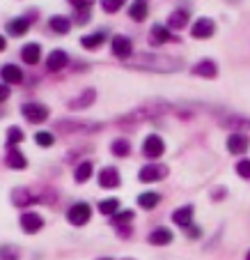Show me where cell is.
Here are the masks:
<instances>
[{
  "label": "cell",
  "instance_id": "33",
  "mask_svg": "<svg viewBox=\"0 0 250 260\" xmlns=\"http://www.w3.org/2000/svg\"><path fill=\"white\" fill-rule=\"evenodd\" d=\"M34 141H37V145H41V147H51L55 138H53V134H51V132H37Z\"/></svg>",
  "mask_w": 250,
  "mask_h": 260
},
{
  "label": "cell",
  "instance_id": "27",
  "mask_svg": "<svg viewBox=\"0 0 250 260\" xmlns=\"http://www.w3.org/2000/svg\"><path fill=\"white\" fill-rule=\"evenodd\" d=\"M12 201H14V205L23 207V205H30V203L34 201V196L28 191V189H14V193H12Z\"/></svg>",
  "mask_w": 250,
  "mask_h": 260
},
{
  "label": "cell",
  "instance_id": "5",
  "mask_svg": "<svg viewBox=\"0 0 250 260\" xmlns=\"http://www.w3.org/2000/svg\"><path fill=\"white\" fill-rule=\"evenodd\" d=\"M21 228H23V233H28V235L39 233L41 228H44V219H41L37 212H25V214L21 216Z\"/></svg>",
  "mask_w": 250,
  "mask_h": 260
},
{
  "label": "cell",
  "instance_id": "38",
  "mask_svg": "<svg viewBox=\"0 0 250 260\" xmlns=\"http://www.w3.org/2000/svg\"><path fill=\"white\" fill-rule=\"evenodd\" d=\"M69 3L74 5V10H90L94 0H69Z\"/></svg>",
  "mask_w": 250,
  "mask_h": 260
},
{
  "label": "cell",
  "instance_id": "29",
  "mask_svg": "<svg viewBox=\"0 0 250 260\" xmlns=\"http://www.w3.org/2000/svg\"><path fill=\"white\" fill-rule=\"evenodd\" d=\"M117 210H119L117 198H106V201L99 203V212H101V214H115Z\"/></svg>",
  "mask_w": 250,
  "mask_h": 260
},
{
  "label": "cell",
  "instance_id": "7",
  "mask_svg": "<svg viewBox=\"0 0 250 260\" xmlns=\"http://www.w3.org/2000/svg\"><path fill=\"white\" fill-rule=\"evenodd\" d=\"M113 55L119 60H129L133 55V44L129 37H122V35H117L113 40Z\"/></svg>",
  "mask_w": 250,
  "mask_h": 260
},
{
  "label": "cell",
  "instance_id": "42",
  "mask_svg": "<svg viewBox=\"0 0 250 260\" xmlns=\"http://www.w3.org/2000/svg\"><path fill=\"white\" fill-rule=\"evenodd\" d=\"M245 260H250V251H248V253H245Z\"/></svg>",
  "mask_w": 250,
  "mask_h": 260
},
{
  "label": "cell",
  "instance_id": "3",
  "mask_svg": "<svg viewBox=\"0 0 250 260\" xmlns=\"http://www.w3.org/2000/svg\"><path fill=\"white\" fill-rule=\"evenodd\" d=\"M90 216H92V210H90L88 203H76L71 210H69L67 219L69 223H74V226H83V223H88Z\"/></svg>",
  "mask_w": 250,
  "mask_h": 260
},
{
  "label": "cell",
  "instance_id": "10",
  "mask_svg": "<svg viewBox=\"0 0 250 260\" xmlns=\"http://www.w3.org/2000/svg\"><path fill=\"white\" fill-rule=\"evenodd\" d=\"M225 145H227V152L230 154H243L245 150H248V138H245L243 134H230Z\"/></svg>",
  "mask_w": 250,
  "mask_h": 260
},
{
  "label": "cell",
  "instance_id": "34",
  "mask_svg": "<svg viewBox=\"0 0 250 260\" xmlns=\"http://www.w3.org/2000/svg\"><path fill=\"white\" fill-rule=\"evenodd\" d=\"M0 260H19L16 246H0Z\"/></svg>",
  "mask_w": 250,
  "mask_h": 260
},
{
  "label": "cell",
  "instance_id": "20",
  "mask_svg": "<svg viewBox=\"0 0 250 260\" xmlns=\"http://www.w3.org/2000/svg\"><path fill=\"white\" fill-rule=\"evenodd\" d=\"M21 58H23L28 64H37V62H39V58H41L39 44H28V46H23V51H21Z\"/></svg>",
  "mask_w": 250,
  "mask_h": 260
},
{
  "label": "cell",
  "instance_id": "2",
  "mask_svg": "<svg viewBox=\"0 0 250 260\" xmlns=\"http://www.w3.org/2000/svg\"><path fill=\"white\" fill-rule=\"evenodd\" d=\"M23 115H25V120L28 122H34V124H39V122H44L46 118H49V108L44 106V104H34V102H30V104H23Z\"/></svg>",
  "mask_w": 250,
  "mask_h": 260
},
{
  "label": "cell",
  "instance_id": "32",
  "mask_svg": "<svg viewBox=\"0 0 250 260\" xmlns=\"http://www.w3.org/2000/svg\"><path fill=\"white\" fill-rule=\"evenodd\" d=\"M124 3L127 0H101V10L106 14H115V12H119L124 7Z\"/></svg>",
  "mask_w": 250,
  "mask_h": 260
},
{
  "label": "cell",
  "instance_id": "31",
  "mask_svg": "<svg viewBox=\"0 0 250 260\" xmlns=\"http://www.w3.org/2000/svg\"><path fill=\"white\" fill-rule=\"evenodd\" d=\"M129 221H133V212H131V210H127V212H115V214H113V223H115L117 228L129 226Z\"/></svg>",
  "mask_w": 250,
  "mask_h": 260
},
{
  "label": "cell",
  "instance_id": "35",
  "mask_svg": "<svg viewBox=\"0 0 250 260\" xmlns=\"http://www.w3.org/2000/svg\"><path fill=\"white\" fill-rule=\"evenodd\" d=\"M23 141V132H21L19 127H12L10 132H7V147L10 145H16V143Z\"/></svg>",
  "mask_w": 250,
  "mask_h": 260
},
{
  "label": "cell",
  "instance_id": "37",
  "mask_svg": "<svg viewBox=\"0 0 250 260\" xmlns=\"http://www.w3.org/2000/svg\"><path fill=\"white\" fill-rule=\"evenodd\" d=\"M76 23H90V10H76Z\"/></svg>",
  "mask_w": 250,
  "mask_h": 260
},
{
  "label": "cell",
  "instance_id": "4",
  "mask_svg": "<svg viewBox=\"0 0 250 260\" xmlns=\"http://www.w3.org/2000/svg\"><path fill=\"white\" fill-rule=\"evenodd\" d=\"M142 150H145V154H147L149 159H158L163 152H165V143H163L161 136L152 134V136L145 138V145H142Z\"/></svg>",
  "mask_w": 250,
  "mask_h": 260
},
{
  "label": "cell",
  "instance_id": "18",
  "mask_svg": "<svg viewBox=\"0 0 250 260\" xmlns=\"http://www.w3.org/2000/svg\"><path fill=\"white\" fill-rule=\"evenodd\" d=\"M149 14V7L145 0H136L131 7H129V16H131L133 21H145Z\"/></svg>",
  "mask_w": 250,
  "mask_h": 260
},
{
  "label": "cell",
  "instance_id": "13",
  "mask_svg": "<svg viewBox=\"0 0 250 260\" xmlns=\"http://www.w3.org/2000/svg\"><path fill=\"white\" fill-rule=\"evenodd\" d=\"M172 221H175L177 226L188 228L193 221V205H184V207H179V210H175L172 212Z\"/></svg>",
  "mask_w": 250,
  "mask_h": 260
},
{
  "label": "cell",
  "instance_id": "23",
  "mask_svg": "<svg viewBox=\"0 0 250 260\" xmlns=\"http://www.w3.org/2000/svg\"><path fill=\"white\" fill-rule=\"evenodd\" d=\"M103 42H106V35L103 32H92V35H85L83 40H80V44H83V49L92 51V49H99Z\"/></svg>",
  "mask_w": 250,
  "mask_h": 260
},
{
  "label": "cell",
  "instance_id": "15",
  "mask_svg": "<svg viewBox=\"0 0 250 260\" xmlns=\"http://www.w3.org/2000/svg\"><path fill=\"white\" fill-rule=\"evenodd\" d=\"M149 37H152L149 42H152L154 46L165 44V42H170V40H177V37H172V32L165 28V25H154L152 32H149Z\"/></svg>",
  "mask_w": 250,
  "mask_h": 260
},
{
  "label": "cell",
  "instance_id": "12",
  "mask_svg": "<svg viewBox=\"0 0 250 260\" xmlns=\"http://www.w3.org/2000/svg\"><path fill=\"white\" fill-rule=\"evenodd\" d=\"M193 74H195V76H202V79H214V76L218 74V67H216L214 60L204 58V60H200V62L193 67Z\"/></svg>",
  "mask_w": 250,
  "mask_h": 260
},
{
  "label": "cell",
  "instance_id": "16",
  "mask_svg": "<svg viewBox=\"0 0 250 260\" xmlns=\"http://www.w3.org/2000/svg\"><path fill=\"white\" fill-rule=\"evenodd\" d=\"M0 76H3L5 83H21L23 81V72L16 64H5V67L0 69Z\"/></svg>",
  "mask_w": 250,
  "mask_h": 260
},
{
  "label": "cell",
  "instance_id": "22",
  "mask_svg": "<svg viewBox=\"0 0 250 260\" xmlns=\"http://www.w3.org/2000/svg\"><path fill=\"white\" fill-rule=\"evenodd\" d=\"M30 28V21L28 19H12L10 23H7V32L14 35V37H21V35H25Z\"/></svg>",
  "mask_w": 250,
  "mask_h": 260
},
{
  "label": "cell",
  "instance_id": "26",
  "mask_svg": "<svg viewBox=\"0 0 250 260\" xmlns=\"http://www.w3.org/2000/svg\"><path fill=\"white\" fill-rule=\"evenodd\" d=\"M90 177H92V164L90 161H83L76 166V173H74V180L78 182V184H83V182H88Z\"/></svg>",
  "mask_w": 250,
  "mask_h": 260
},
{
  "label": "cell",
  "instance_id": "43",
  "mask_svg": "<svg viewBox=\"0 0 250 260\" xmlns=\"http://www.w3.org/2000/svg\"><path fill=\"white\" fill-rule=\"evenodd\" d=\"M101 260H110V258H101Z\"/></svg>",
  "mask_w": 250,
  "mask_h": 260
},
{
  "label": "cell",
  "instance_id": "28",
  "mask_svg": "<svg viewBox=\"0 0 250 260\" xmlns=\"http://www.w3.org/2000/svg\"><path fill=\"white\" fill-rule=\"evenodd\" d=\"M92 102H94V90H85V92L80 94V97H76L74 102L69 104V106H71V108L76 111V108H85V106H90Z\"/></svg>",
  "mask_w": 250,
  "mask_h": 260
},
{
  "label": "cell",
  "instance_id": "41",
  "mask_svg": "<svg viewBox=\"0 0 250 260\" xmlns=\"http://www.w3.org/2000/svg\"><path fill=\"white\" fill-rule=\"evenodd\" d=\"M5 44H7V42H5V37H0V51L5 49Z\"/></svg>",
  "mask_w": 250,
  "mask_h": 260
},
{
  "label": "cell",
  "instance_id": "14",
  "mask_svg": "<svg viewBox=\"0 0 250 260\" xmlns=\"http://www.w3.org/2000/svg\"><path fill=\"white\" fill-rule=\"evenodd\" d=\"M7 164H10V168H14V171H23L25 168V157L21 150H16V145H10L7 147Z\"/></svg>",
  "mask_w": 250,
  "mask_h": 260
},
{
  "label": "cell",
  "instance_id": "44",
  "mask_svg": "<svg viewBox=\"0 0 250 260\" xmlns=\"http://www.w3.org/2000/svg\"><path fill=\"white\" fill-rule=\"evenodd\" d=\"M127 260H131V258H127Z\"/></svg>",
  "mask_w": 250,
  "mask_h": 260
},
{
  "label": "cell",
  "instance_id": "17",
  "mask_svg": "<svg viewBox=\"0 0 250 260\" xmlns=\"http://www.w3.org/2000/svg\"><path fill=\"white\" fill-rule=\"evenodd\" d=\"M172 242V233L168 228H156V231L149 233V244L154 246H165Z\"/></svg>",
  "mask_w": 250,
  "mask_h": 260
},
{
  "label": "cell",
  "instance_id": "8",
  "mask_svg": "<svg viewBox=\"0 0 250 260\" xmlns=\"http://www.w3.org/2000/svg\"><path fill=\"white\" fill-rule=\"evenodd\" d=\"M99 187H101V189H115V187H119V173L115 171L113 166L101 168V173H99Z\"/></svg>",
  "mask_w": 250,
  "mask_h": 260
},
{
  "label": "cell",
  "instance_id": "36",
  "mask_svg": "<svg viewBox=\"0 0 250 260\" xmlns=\"http://www.w3.org/2000/svg\"><path fill=\"white\" fill-rule=\"evenodd\" d=\"M236 173H239L241 177H245V180H250V159H241V161L236 164Z\"/></svg>",
  "mask_w": 250,
  "mask_h": 260
},
{
  "label": "cell",
  "instance_id": "9",
  "mask_svg": "<svg viewBox=\"0 0 250 260\" xmlns=\"http://www.w3.org/2000/svg\"><path fill=\"white\" fill-rule=\"evenodd\" d=\"M165 175H168V168L161 166V164H158V166H145L138 173L140 182H156V180H163Z\"/></svg>",
  "mask_w": 250,
  "mask_h": 260
},
{
  "label": "cell",
  "instance_id": "19",
  "mask_svg": "<svg viewBox=\"0 0 250 260\" xmlns=\"http://www.w3.org/2000/svg\"><path fill=\"white\" fill-rule=\"evenodd\" d=\"M60 129H67V132H94V129H99L97 122H69V120H64V122H58Z\"/></svg>",
  "mask_w": 250,
  "mask_h": 260
},
{
  "label": "cell",
  "instance_id": "1",
  "mask_svg": "<svg viewBox=\"0 0 250 260\" xmlns=\"http://www.w3.org/2000/svg\"><path fill=\"white\" fill-rule=\"evenodd\" d=\"M129 67L170 74V72H177V69H182L184 62H182L179 58H170V55H138V60L129 62Z\"/></svg>",
  "mask_w": 250,
  "mask_h": 260
},
{
  "label": "cell",
  "instance_id": "24",
  "mask_svg": "<svg viewBox=\"0 0 250 260\" xmlns=\"http://www.w3.org/2000/svg\"><path fill=\"white\" fill-rule=\"evenodd\" d=\"M158 203H161V196L154 191H147V193H140V196H138V205H140L142 210H154Z\"/></svg>",
  "mask_w": 250,
  "mask_h": 260
},
{
  "label": "cell",
  "instance_id": "30",
  "mask_svg": "<svg viewBox=\"0 0 250 260\" xmlns=\"http://www.w3.org/2000/svg\"><path fill=\"white\" fill-rule=\"evenodd\" d=\"M129 150H131V145H129L127 138H117V141H113V154L115 157H127Z\"/></svg>",
  "mask_w": 250,
  "mask_h": 260
},
{
  "label": "cell",
  "instance_id": "6",
  "mask_svg": "<svg viewBox=\"0 0 250 260\" xmlns=\"http://www.w3.org/2000/svg\"><path fill=\"white\" fill-rule=\"evenodd\" d=\"M214 32H216V23L211 19H197L191 28V35L195 40H206V37H211Z\"/></svg>",
  "mask_w": 250,
  "mask_h": 260
},
{
  "label": "cell",
  "instance_id": "11",
  "mask_svg": "<svg viewBox=\"0 0 250 260\" xmlns=\"http://www.w3.org/2000/svg\"><path fill=\"white\" fill-rule=\"evenodd\" d=\"M69 62V55L64 53V51H51L49 58H46V69L49 72H60V69H64V64Z\"/></svg>",
  "mask_w": 250,
  "mask_h": 260
},
{
  "label": "cell",
  "instance_id": "21",
  "mask_svg": "<svg viewBox=\"0 0 250 260\" xmlns=\"http://www.w3.org/2000/svg\"><path fill=\"white\" fill-rule=\"evenodd\" d=\"M186 23H188V12L186 10H175L170 14V19H168V25H170V28H175V30L186 28Z\"/></svg>",
  "mask_w": 250,
  "mask_h": 260
},
{
  "label": "cell",
  "instance_id": "25",
  "mask_svg": "<svg viewBox=\"0 0 250 260\" xmlns=\"http://www.w3.org/2000/svg\"><path fill=\"white\" fill-rule=\"evenodd\" d=\"M49 23L58 35H67L71 30V19H67V16H53Z\"/></svg>",
  "mask_w": 250,
  "mask_h": 260
},
{
  "label": "cell",
  "instance_id": "39",
  "mask_svg": "<svg viewBox=\"0 0 250 260\" xmlns=\"http://www.w3.org/2000/svg\"><path fill=\"white\" fill-rule=\"evenodd\" d=\"M7 97H10V88H7V85H5V83H0V104L5 102V99H7Z\"/></svg>",
  "mask_w": 250,
  "mask_h": 260
},
{
  "label": "cell",
  "instance_id": "40",
  "mask_svg": "<svg viewBox=\"0 0 250 260\" xmlns=\"http://www.w3.org/2000/svg\"><path fill=\"white\" fill-rule=\"evenodd\" d=\"M186 231H188V235H191V237H200V231H197V228H191V226H188Z\"/></svg>",
  "mask_w": 250,
  "mask_h": 260
}]
</instances>
